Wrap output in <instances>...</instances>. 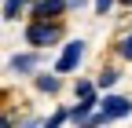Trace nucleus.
Masks as SVG:
<instances>
[{
  "mask_svg": "<svg viewBox=\"0 0 132 128\" xmlns=\"http://www.w3.org/2000/svg\"><path fill=\"white\" fill-rule=\"evenodd\" d=\"M62 121H70V110H55V114H52V121H48V124H62Z\"/></svg>",
  "mask_w": 132,
  "mask_h": 128,
  "instance_id": "obj_10",
  "label": "nucleus"
},
{
  "mask_svg": "<svg viewBox=\"0 0 132 128\" xmlns=\"http://www.w3.org/2000/svg\"><path fill=\"white\" fill-rule=\"evenodd\" d=\"M73 92H77V99H81V103H88V106H95V103H99V99H95V84H88V81H77V88H73Z\"/></svg>",
  "mask_w": 132,
  "mask_h": 128,
  "instance_id": "obj_6",
  "label": "nucleus"
},
{
  "mask_svg": "<svg viewBox=\"0 0 132 128\" xmlns=\"http://www.w3.org/2000/svg\"><path fill=\"white\" fill-rule=\"evenodd\" d=\"M81 4H85V0H70V7H81Z\"/></svg>",
  "mask_w": 132,
  "mask_h": 128,
  "instance_id": "obj_13",
  "label": "nucleus"
},
{
  "mask_svg": "<svg viewBox=\"0 0 132 128\" xmlns=\"http://www.w3.org/2000/svg\"><path fill=\"white\" fill-rule=\"evenodd\" d=\"M99 110L114 121V117H128L132 114V99H125V95H106V99H99Z\"/></svg>",
  "mask_w": 132,
  "mask_h": 128,
  "instance_id": "obj_3",
  "label": "nucleus"
},
{
  "mask_svg": "<svg viewBox=\"0 0 132 128\" xmlns=\"http://www.w3.org/2000/svg\"><path fill=\"white\" fill-rule=\"evenodd\" d=\"M37 66H40V55H37V51H33V55H15L7 70H11V73H33V70H37Z\"/></svg>",
  "mask_w": 132,
  "mask_h": 128,
  "instance_id": "obj_5",
  "label": "nucleus"
},
{
  "mask_svg": "<svg viewBox=\"0 0 132 128\" xmlns=\"http://www.w3.org/2000/svg\"><path fill=\"white\" fill-rule=\"evenodd\" d=\"M59 37V26H48V19H37L29 29H26V40L33 44V48H44V44H52Z\"/></svg>",
  "mask_w": 132,
  "mask_h": 128,
  "instance_id": "obj_1",
  "label": "nucleus"
},
{
  "mask_svg": "<svg viewBox=\"0 0 132 128\" xmlns=\"http://www.w3.org/2000/svg\"><path fill=\"white\" fill-rule=\"evenodd\" d=\"M85 59V40H70L62 48V55H59V62H55V73H70L77 62Z\"/></svg>",
  "mask_w": 132,
  "mask_h": 128,
  "instance_id": "obj_2",
  "label": "nucleus"
},
{
  "mask_svg": "<svg viewBox=\"0 0 132 128\" xmlns=\"http://www.w3.org/2000/svg\"><path fill=\"white\" fill-rule=\"evenodd\" d=\"M37 88H40V92H59V77L40 73V77H37Z\"/></svg>",
  "mask_w": 132,
  "mask_h": 128,
  "instance_id": "obj_7",
  "label": "nucleus"
},
{
  "mask_svg": "<svg viewBox=\"0 0 132 128\" xmlns=\"http://www.w3.org/2000/svg\"><path fill=\"white\" fill-rule=\"evenodd\" d=\"M114 81H118V70H103V73H99V81H95V84H99V88H110Z\"/></svg>",
  "mask_w": 132,
  "mask_h": 128,
  "instance_id": "obj_9",
  "label": "nucleus"
},
{
  "mask_svg": "<svg viewBox=\"0 0 132 128\" xmlns=\"http://www.w3.org/2000/svg\"><path fill=\"white\" fill-rule=\"evenodd\" d=\"M121 4H125V7H132V0H121Z\"/></svg>",
  "mask_w": 132,
  "mask_h": 128,
  "instance_id": "obj_14",
  "label": "nucleus"
},
{
  "mask_svg": "<svg viewBox=\"0 0 132 128\" xmlns=\"http://www.w3.org/2000/svg\"><path fill=\"white\" fill-rule=\"evenodd\" d=\"M121 55H125V59H132V37H125V40H121Z\"/></svg>",
  "mask_w": 132,
  "mask_h": 128,
  "instance_id": "obj_12",
  "label": "nucleus"
},
{
  "mask_svg": "<svg viewBox=\"0 0 132 128\" xmlns=\"http://www.w3.org/2000/svg\"><path fill=\"white\" fill-rule=\"evenodd\" d=\"M66 7H70V0H37L33 15H37V19H59Z\"/></svg>",
  "mask_w": 132,
  "mask_h": 128,
  "instance_id": "obj_4",
  "label": "nucleus"
},
{
  "mask_svg": "<svg viewBox=\"0 0 132 128\" xmlns=\"http://www.w3.org/2000/svg\"><path fill=\"white\" fill-rule=\"evenodd\" d=\"M22 4H26V0H7V4H4V19H19Z\"/></svg>",
  "mask_w": 132,
  "mask_h": 128,
  "instance_id": "obj_8",
  "label": "nucleus"
},
{
  "mask_svg": "<svg viewBox=\"0 0 132 128\" xmlns=\"http://www.w3.org/2000/svg\"><path fill=\"white\" fill-rule=\"evenodd\" d=\"M110 4H114V0H95V15H106V11H110Z\"/></svg>",
  "mask_w": 132,
  "mask_h": 128,
  "instance_id": "obj_11",
  "label": "nucleus"
}]
</instances>
